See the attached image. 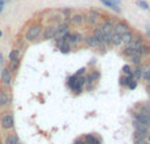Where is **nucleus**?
<instances>
[{
    "label": "nucleus",
    "mask_w": 150,
    "mask_h": 144,
    "mask_svg": "<svg viewBox=\"0 0 150 144\" xmlns=\"http://www.w3.org/2000/svg\"><path fill=\"white\" fill-rule=\"evenodd\" d=\"M41 31H42V26H41V24H33V25L29 26L28 30H26L25 39H26V41H29V42L36 41V39L40 37Z\"/></svg>",
    "instance_id": "obj_1"
},
{
    "label": "nucleus",
    "mask_w": 150,
    "mask_h": 144,
    "mask_svg": "<svg viewBox=\"0 0 150 144\" xmlns=\"http://www.w3.org/2000/svg\"><path fill=\"white\" fill-rule=\"evenodd\" d=\"M0 123H1V127L5 130H12L13 126H15V118L11 113L5 111V113L1 114L0 117Z\"/></svg>",
    "instance_id": "obj_2"
},
{
    "label": "nucleus",
    "mask_w": 150,
    "mask_h": 144,
    "mask_svg": "<svg viewBox=\"0 0 150 144\" xmlns=\"http://www.w3.org/2000/svg\"><path fill=\"white\" fill-rule=\"evenodd\" d=\"M11 101H12V96H11L9 90H8L7 88L0 89V108L4 109V108H7V106H9Z\"/></svg>",
    "instance_id": "obj_3"
},
{
    "label": "nucleus",
    "mask_w": 150,
    "mask_h": 144,
    "mask_svg": "<svg viewBox=\"0 0 150 144\" xmlns=\"http://www.w3.org/2000/svg\"><path fill=\"white\" fill-rule=\"evenodd\" d=\"M101 29H103L104 34H105V38H107V42L111 43V39L115 34V25L111 22V21H104L103 25H100Z\"/></svg>",
    "instance_id": "obj_4"
},
{
    "label": "nucleus",
    "mask_w": 150,
    "mask_h": 144,
    "mask_svg": "<svg viewBox=\"0 0 150 144\" xmlns=\"http://www.w3.org/2000/svg\"><path fill=\"white\" fill-rule=\"evenodd\" d=\"M69 34H70V30H69L67 24H59V25L55 26V34H54L55 41H58V39H61V38H65Z\"/></svg>",
    "instance_id": "obj_5"
},
{
    "label": "nucleus",
    "mask_w": 150,
    "mask_h": 144,
    "mask_svg": "<svg viewBox=\"0 0 150 144\" xmlns=\"http://www.w3.org/2000/svg\"><path fill=\"white\" fill-rule=\"evenodd\" d=\"M0 79H1V82L5 88L11 87V84H12V72H11V70L8 67L3 68L1 75H0Z\"/></svg>",
    "instance_id": "obj_6"
},
{
    "label": "nucleus",
    "mask_w": 150,
    "mask_h": 144,
    "mask_svg": "<svg viewBox=\"0 0 150 144\" xmlns=\"http://www.w3.org/2000/svg\"><path fill=\"white\" fill-rule=\"evenodd\" d=\"M134 119L140 122L141 124H144V126L150 127V114L145 113V111H142V110L137 111V113L134 114Z\"/></svg>",
    "instance_id": "obj_7"
},
{
    "label": "nucleus",
    "mask_w": 150,
    "mask_h": 144,
    "mask_svg": "<svg viewBox=\"0 0 150 144\" xmlns=\"http://www.w3.org/2000/svg\"><path fill=\"white\" fill-rule=\"evenodd\" d=\"M92 36H93V38H95L100 45H108V42H107V38H105V34H104L101 26H98V28H95Z\"/></svg>",
    "instance_id": "obj_8"
},
{
    "label": "nucleus",
    "mask_w": 150,
    "mask_h": 144,
    "mask_svg": "<svg viewBox=\"0 0 150 144\" xmlns=\"http://www.w3.org/2000/svg\"><path fill=\"white\" fill-rule=\"evenodd\" d=\"M84 84H86V77L84 76H76V80H75V82H74L73 88H71V90H73L75 94H79V93L82 92Z\"/></svg>",
    "instance_id": "obj_9"
},
{
    "label": "nucleus",
    "mask_w": 150,
    "mask_h": 144,
    "mask_svg": "<svg viewBox=\"0 0 150 144\" xmlns=\"http://www.w3.org/2000/svg\"><path fill=\"white\" fill-rule=\"evenodd\" d=\"M128 31H129V26H128L125 22H119L116 26H115V33L120 34V36L128 33Z\"/></svg>",
    "instance_id": "obj_10"
},
{
    "label": "nucleus",
    "mask_w": 150,
    "mask_h": 144,
    "mask_svg": "<svg viewBox=\"0 0 150 144\" xmlns=\"http://www.w3.org/2000/svg\"><path fill=\"white\" fill-rule=\"evenodd\" d=\"M84 42H86V45L90 46V47H93V49H100V43L93 38V36H87L84 38Z\"/></svg>",
    "instance_id": "obj_11"
},
{
    "label": "nucleus",
    "mask_w": 150,
    "mask_h": 144,
    "mask_svg": "<svg viewBox=\"0 0 150 144\" xmlns=\"http://www.w3.org/2000/svg\"><path fill=\"white\" fill-rule=\"evenodd\" d=\"M54 34H55V26L50 25V26H47V28H45V30H44L45 39H53L54 38Z\"/></svg>",
    "instance_id": "obj_12"
},
{
    "label": "nucleus",
    "mask_w": 150,
    "mask_h": 144,
    "mask_svg": "<svg viewBox=\"0 0 150 144\" xmlns=\"http://www.w3.org/2000/svg\"><path fill=\"white\" fill-rule=\"evenodd\" d=\"M100 77V72L99 71H92L87 77H86V84H92Z\"/></svg>",
    "instance_id": "obj_13"
},
{
    "label": "nucleus",
    "mask_w": 150,
    "mask_h": 144,
    "mask_svg": "<svg viewBox=\"0 0 150 144\" xmlns=\"http://www.w3.org/2000/svg\"><path fill=\"white\" fill-rule=\"evenodd\" d=\"M67 41H69V43H70V45L78 43V42L82 41V34H80V33H70V34H69Z\"/></svg>",
    "instance_id": "obj_14"
},
{
    "label": "nucleus",
    "mask_w": 150,
    "mask_h": 144,
    "mask_svg": "<svg viewBox=\"0 0 150 144\" xmlns=\"http://www.w3.org/2000/svg\"><path fill=\"white\" fill-rule=\"evenodd\" d=\"M83 140L86 142V144H100V140H99L98 138H96L95 135H92V134H87V135H84Z\"/></svg>",
    "instance_id": "obj_15"
},
{
    "label": "nucleus",
    "mask_w": 150,
    "mask_h": 144,
    "mask_svg": "<svg viewBox=\"0 0 150 144\" xmlns=\"http://www.w3.org/2000/svg\"><path fill=\"white\" fill-rule=\"evenodd\" d=\"M101 3H103L105 7H108V8H111L112 10H115L116 13H120V8H119V5H116L112 0H100Z\"/></svg>",
    "instance_id": "obj_16"
},
{
    "label": "nucleus",
    "mask_w": 150,
    "mask_h": 144,
    "mask_svg": "<svg viewBox=\"0 0 150 144\" xmlns=\"http://www.w3.org/2000/svg\"><path fill=\"white\" fill-rule=\"evenodd\" d=\"M149 134V130H134V140L145 139Z\"/></svg>",
    "instance_id": "obj_17"
},
{
    "label": "nucleus",
    "mask_w": 150,
    "mask_h": 144,
    "mask_svg": "<svg viewBox=\"0 0 150 144\" xmlns=\"http://www.w3.org/2000/svg\"><path fill=\"white\" fill-rule=\"evenodd\" d=\"M4 144H21V143H20V140H18L17 135H16V134H11V135H8V136L5 138Z\"/></svg>",
    "instance_id": "obj_18"
},
{
    "label": "nucleus",
    "mask_w": 150,
    "mask_h": 144,
    "mask_svg": "<svg viewBox=\"0 0 150 144\" xmlns=\"http://www.w3.org/2000/svg\"><path fill=\"white\" fill-rule=\"evenodd\" d=\"M98 17H99V15L96 12H90L87 15V17H84V20L87 18V22H88V25H93V24L98 21Z\"/></svg>",
    "instance_id": "obj_19"
},
{
    "label": "nucleus",
    "mask_w": 150,
    "mask_h": 144,
    "mask_svg": "<svg viewBox=\"0 0 150 144\" xmlns=\"http://www.w3.org/2000/svg\"><path fill=\"white\" fill-rule=\"evenodd\" d=\"M133 80H134V79H133L132 75H129V76H121V77H120V84H121L122 87H128V85H129Z\"/></svg>",
    "instance_id": "obj_20"
},
{
    "label": "nucleus",
    "mask_w": 150,
    "mask_h": 144,
    "mask_svg": "<svg viewBox=\"0 0 150 144\" xmlns=\"http://www.w3.org/2000/svg\"><path fill=\"white\" fill-rule=\"evenodd\" d=\"M141 77H144L146 81L150 80V66H145L141 68Z\"/></svg>",
    "instance_id": "obj_21"
},
{
    "label": "nucleus",
    "mask_w": 150,
    "mask_h": 144,
    "mask_svg": "<svg viewBox=\"0 0 150 144\" xmlns=\"http://www.w3.org/2000/svg\"><path fill=\"white\" fill-rule=\"evenodd\" d=\"M122 43L127 46V45H129L130 42H132V39H133V34L130 33V31H128V33H125V34H122Z\"/></svg>",
    "instance_id": "obj_22"
},
{
    "label": "nucleus",
    "mask_w": 150,
    "mask_h": 144,
    "mask_svg": "<svg viewBox=\"0 0 150 144\" xmlns=\"http://www.w3.org/2000/svg\"><path fill=\"white\" fill-rule=\"evenodd\" d=\"M111 42L115 45V46H120V45L122 43V37L120 36V34L115 33L113 37H112V39H111Z\"/></svg>",
    "instance_id": "obj_23"
},
{
    "label": "nucleus",
    "mask_w": 150,
    "mask_h": 144,
    "mask_svg": "<svg viewBox=\"0 0 150 144\" xmlns=\"http://www.w3.org/2000/svg\"><path fill=\"white\" fill-rule=\"evenodd\" d=\"M17 59H20V51L15 49L9 52V62H13V60H17Z\"/></svg>",
    "instance_id": "obj_24"
},
{
    "label": "nucleus",
    "mask_w": 150,
    "mask_h": 144,
    "mask_svg": "<svg viewBox=\"0 0 150 144\" xmlns=\"http://www.w3.org/2000/svg\"><path fill=\"white\" fill-rule=\"evenodd\" d=\"M124 54H125V55H128V57H129V58L134 57V55H140V54H138V51H137V50H134V49H130V47H125V49H124Z\"/></svg>",
    "instance_id": "obj_25"
},
{
    "label": "nucleus",
    "mask_w": 150,
    "mask_h": 144,
    "mask_svg": "<svg viewBox=\"0 0 150 144\" xmlns=\"http://www.w3.org/2000/svg\"><path fill=\"white\" fill-rule=\"evenodd\" d=\"M71 20H73V22L74 24H82L83 21H84V16L83 15H75V16H73V17H71Z\"/></svg>",
    "instance_id": "obj_26"
},
{
    "label": "nucleus",
    "mask_w": 150,
    "mask_h": 144,
    "mask_svg": "<svg viewBox=\"0 0 150 144\" xmlns=\"http://www.w3.org/2000/svg\"><path fill=\"white\" fill-rule=\"evenodd\" d=\"M132 76H133V79H134V81L140 80V79H141V68H140V67L134 68V70L132 71Z\"/></svg>",
    "instance_id": "obj_27"
},
{
    "label": "nucleus",
    "mask_w": 150,
    "mask_h": 144,
    "mask_svg": "<svg viewBox=\"0 0 150 144\" xmlns=\"http://www.w3.org/2000/svg\"><path fill=\"white\" fill-rule=\"evenodd\" d=\"M18 66H20V59H17V60H13V62H9V70H11V72L12 71H16L18 68Z\"/></svg>",
    "instance_id": "obj_28"
},
{
    "label": "nucleus",
    "mask_w": 150,
    "mask_h": 144,
    "mask_svg": "<svg viewBox=\"0 0 150 144\" xmlns=\"http://www.w3.org/2000/svg\"><path fill=\"white\" fill-rule=\"evenodd\" d=\"M121 71H122V73L125 75V76H129V75H132V67H130L129 64H125V66H122V68H121Z\"/></svg>",
    "instance_id": "obj_29"
},
{
    "label": "nucleus",
    "mask_w": 150,
    "mask_h": 144,
    "mask_svg": "<svg viewBox=\"0 0 150 144\" xmlns=\"http://www.w3.org/2000/svg\"><path fill=\"white\" fill-rule=\"evenodd\" d=\"M148 54H150V47L144 43L142 47L140 49V55H148Z\"/></svg>",
    "instance_id": "obj_30"
},
{
    "label": "nucleus",
    "mask_w": 150,
    "mask_h": 144,
    "mask_svg": "<svg viewBox=\"0 0 150 144\" xmlns=\"http://www.w3.org/2000/svg\"><path fill=\"white\" fill-rule=\"evenodd\" d=\"M130 59H132V63H133V64L138 66V64L141 63V55H134V57H132Z\"/></svg>",
    "instance_id": "obj_31"
},
{
    "label": "nucleus",
    "mask_w": 150,
    "mask_h": 144,
    "mask_svg": "<svg viewBox=\"0 0 150 144\" xmlns=\"http://www.w3.org/2000/svg\"><path fill=\"white\" fill-rule=\"evenodd\" d=\"M61 52H63V54H67V52H70V43H66L63 45L62 47H61Z\"/></svg>",
    "instance_id": "obj_32"
},
{
    "label": "nucleus",
    "mask_w": 150,
    "mask_h": 144,
    "mask_svg": "<svg viewBox=\"0 0 150 144\" xmlns=\"http://www.w3.org/2000/svg\"><path fill=\"white\" fill-rule=\"evenodd\" d=\"M137 5H138V7H141L142 9H148V8H149V4L146 1H144V0H138Z\"/></svg>",
    "instance_id": "obj_33"
},
{
    "label": "nucleus",
    "mask_w": 150,
    "mask_h": 144,
    "mask_svg": "<svg viewBox=\"0 0 150 144\" xmlns=\"http://www.w3.org/2000/svg\"><path fill=\"white\" fill-rule=\"evenodd\" d=\"M142 111H145V113L150 114V101H148V102H145L142 105V109H141Z\"/></svg>",
    "instance_id": "obj_34"
},
{
    "label": "nucleus",
    "mask_w": 150,
    "mask_h": 144,
    "mask_svg": "<svg viewBox=\"0 0 150 144\" xmlns=\"http://www.w3.org/2000/svg\"><path fill=\"white\" fill-rule=\"evenodd\" d=\"M3 68H4V58H3V54H0V75H1Z\"/></svg>",
    "instance_id": "obj_35"
},
{
    "label": "nucleus",
    "mask_w": 150,
    "mask_h": 144,
    "mask_svg": "<svg viewBox=\"0 0 150 144\" xmlns=\"http://www.w3.org/2000/svg\"><path fill=\"white\" fill-rule=\"evenodd\" d=\"M128 87H129V89L130 90H133V89H136V87H137V81H134V80H133L132 82H130L129 85H128Z\"/></svg>",
    "instance_id": "obj_36"
},
{
    "label": "nucleus",
    "mask_w": 150,
    "mask_h": 144,
    "mask_svg": "<svg viewBox=\"0 0 150 144\" xmlns=\"http://www.w3.org/2000/svg\"><path fill=\"white\" fill-rule=\"evenodd\" d=\"M84 71H86V68H80V70H78L76 73H75V76H82V75L84 73Z\"/></svg>",
    "instance_id": "obj_37"
},
{
    "label": "nucleus",
    "mask_w": 150,
    "mask_h": 144,
    "mask_svg": "<svg viewBox=\"0 0 150 144\" xmlns=\"http://www.w3.org/2000/svg\"><path fill=\"white\" fill-rule=\"evenodd\" d=\"M148 142H146L145 139H138V140H134V144H146Z\"/></svg>",
    "instance_id": "obj_38"
},
{
    "label": "nucleus",
    "mask_w": 150,
    "mask_h": 144,
    "mask_svg": "<svg viewBox=\"0 0 150 144\" xmlns=\"http://www.w3.org/2000/svg\"><path fill=\"white\" fill-rule=\"evenodd\" d=\"M3 7H4V0H0V13L3 12Z\"/></svg>",
    "instance_id": "obj_39"
},
{
    "label": "nucleus",
    "mask_w": 150,
    "mask_h": 144,
    "mask_svg": "<svg viewBox=\"0 0 150 144\" xmlns=\"http://www.w3.org/2000/svg\"><path fill=\"white\" fill-rule=\"evenodd\" d=\"M74 144H86V142L83 139H79V140H76V142H75Z\"/></svg>",
    "instance_id": "obj_40"
},
{
    "label": "nucleus",
    "mask_w": 150,
    "mask_h": 144,
    "mask_svg": "<svg viewBox=\"0 0 150 144\" xmlns=\"http://www.w3.org/2000/svg\"><path fill=\"white\" fill-rule=\"evenodd\" d=\"M146 89H150V80L146 81Z\"/></svg>",
    "instance_id": "obj_41"
},
{
    "label": "nucleus",
    "mask_w": 150,
    "mask_h": 144,
    "mask_svg": "<svg viewBox=\"0 0 150 144\" xmlns=\"http://www.w3.org/2000/svg\"><path fill=\"white\" fill-rule=\"evenodd\" d=\"M148 139H149V143H150V132L148 134Z\"/></svg>",
    "instance_id": "obj_42"
},
{
    "label": "nucleus",
    "mask_w": 150,
    "mask_h": 144,
    "mask_svg": "<svg viewBox=\"0 0 150 144\" xmlns=\"http://www.w3.org/2000/svg\"><path fill=\"white\" fill-rule=\"evenodd\" d=\"M148 90V94H149V97H150V89H146Z\"/></svg>",
    "instance_id": "obj_43"
},
{
    "label": "nucleus",
    "mask_w": 150,
    "mask_h": 144,
    "mask_svg": "<svg viewBox=\"0 0 150 144\" xmlns=\"http://www.w3.org/2000/svg\"><path fill=\"white\" fill-rule=\"evenodd\" d=\"M1 36H3V31H1V30H0V37H1Z\"/></svg>",
    "instance_id": "obj_44"
},
{
    "label": "nucleus",
    "mask_w": 150,
    "mask_h": 144,
    "mask_svg": "<svg viewBox=\"0 0 150 144\" xmlns=\"http://www.w3.org/2000/svg\"><path fill=\"white\" fill-rule=\"evenodd\" d=\"M146 144H150V143H146Z\"/></svg>",
    "instance_id": "obj_45"
}]
</instances>
